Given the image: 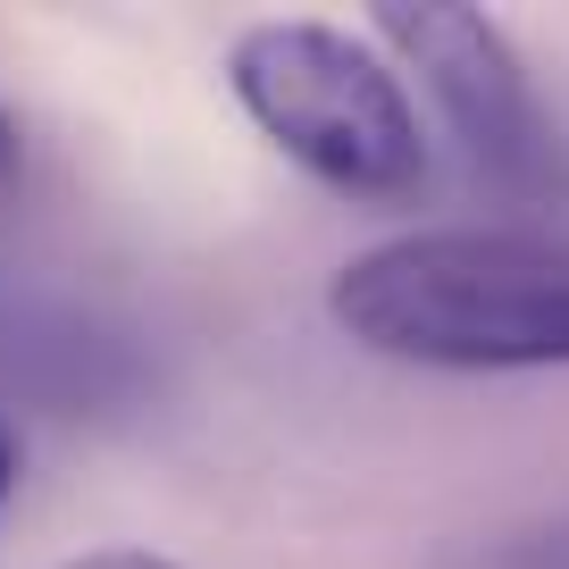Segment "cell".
Here are the masks:
<instances>
[{
    "instance_id": "obj_5",
    "label": "cell",
    "mask_w": 569,
    "mask_h": 569,
    "mask_svg": "<svg viewBox=\"0 0 569 569\" xmlns=\"http://www.w3.org/2000/svg\"><path fill=\"white\" fill-rule=\"evenodd\" d=\"M18 168H26V134H18V118L0 109V193L18 184Z\"/></svg>"
},
{
    "instance_id": "obj_3",
    "label": "cell",
    "mask_w": 569,
    "mask_h": 569,
    "mask_svg": "<svg viewBox=\"0 0 569 569\" xmlns=\"http://www.w3.org/2000/svg\"><path fill=\"white\" fill-rule=\"evenodd\" d=\"M369 34L393 51V68H419L436 118L452 126V142L469 151L486 184L519 201L561 193V142H552V118L536 101L528 59L511 51L486 9H461V0H419V9H377Z\"/></svg>"
},
{
    "instance_id": "obj_4",
    "label": "cell",
    "mask_w": 569,
    "mask_h": 569,
    "mask_svg": "<svg viewBox=\"0 0 569 569\" xmlns=\"http://www.w3.org/2000/svg\"><path fill=\"white\" fill-rule=\"evenodd\" d=\"M68 569H177V561H160V552H134V545H109V552H76Z\"/></svg>"
},
{
    "instance_id": "obj_6",
    "label": "cell",
    "mask_w": 569,
    "mask_h": 569,
    "mask_svg": "<svg viewBox=\"0 0 569 569\" xmlns=\"http://www.w3.org/2000/svg\"><path fill=\"white\" fill-rule=\"evenodd\" d=\"M9 495H18V436H9V419H0V511H9Z\"/></svg>"
},
{
    "instance_id": "obj_1",
    "label": "cell",
    "mask_w": 569,
    "mask_h": 569,
    "mask_svg": "<svg viewBox=\"0 0 569 569\" xmlns=\"http://www.w3.org/2000/svg\"><path fill=\"white\" fill-rule=\"evenodd\" d=\"M327 319L402 369H569V234L427 227L336 268Z\"/></svg>"
},
{
    "instance_id": "obj_2",
    "label": "cell",
    "mask_w": 569,
    "mask_h": 569,
    "mask_svg": "<svg viewBox=\"0 0 569 569\" xmlns=\"http://www.w3.org/2000/svg\"><path fill=\"white\" fill-rule=\"evenodd\" d=\"M227 92L310 184L343 201H410L436 168L419 101L369 34L260 18L227 42Z\"/></svg>"
}]
</instances>
